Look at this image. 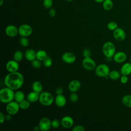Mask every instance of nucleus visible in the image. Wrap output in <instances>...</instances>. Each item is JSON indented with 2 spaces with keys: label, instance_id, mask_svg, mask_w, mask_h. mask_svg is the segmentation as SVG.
<instances>
[{
  "label": "nucleus",
  "instance_id": "nucleus-1",
  "mask_svg": "<svg viewBox=\"0 0 131 131\" xmlns=\"http://www.w3.org/2000/svg\"><path fill=\"white\" fill-rule=\"evenodd\" d=\"M24 82V76L18 71L9 73L4 78L5 85L13 90H17L20 88Z\"/></svg>",
  "mask_w": 131,
  "mask_h": 131
},
{
  "label": "nucleus",
  "instance_id": "nucleus-2",
  "mask_svg": "<svg viewBox=\"0 0 131 131\" xmlns=\"http://www.w3.org/2000/svg\"><path fill=\"white\" fill-rule=\"evenodd\" d=\"M14 90L8 87H5L0 90V101L3 103H8L14 100Z\"/></svg>",
  "mask_w": 131,
  "mask_h": 131
},
{
  "label": "nucleus",
  "instance_id": "nucleus-3",
  "mask_svg": "<svg viewBox=\"0 0 131 131\" xmlns=\"http://www.w3.org/2000/svg\"><path fill=\"white\" fill-rule=\"evenodd\" d=\"M38 101L42 105L48 106L51 105L53 103L54 101V98L51 93L45 91L42 92L39 94Z\"/></svg>",
  "mask_w": 131,
  "mask_h": 131
},
{
  "label": "nucleus",
  "instance_id": "nucleus-4",
  "mask_svg": "<svg viewBox=\"0 0 131 131\" xmlns=\"http://www.w3.org/2000/svg\"><path fill=\"white\" fill-rule=\"evenodd\" d=\"M102 52L106 58H112L116 53V47L114 43L106 41L102 46Z\"/></svg>",
  "mask_w": 131,
  "mask_h": 131
},
{
  "label": "nucleus",
  "instance_id": "nucleus-5",
  "mask_svg": "<svg viewBox=\"0 0 131 131\" xmlns=\"http://www.w3.org/2000/svg\"><path fill=\"white\" fill-rule=\"evenodd\" d=\"M110 69L108 66L104 63H101L97 66L95 69V73L96 75L100 77L107 78L108 77Z\"/></svg>",
  "mask_w": 131,
  "mask_h": 131
},
{
  "label": "nucleus",
  "instance_id": "nucleus-6",
  "mask_svg": "<svg viewBox=\"0 0 131 131\" xmlns=\"http://www.w3.org/2000/svg\"><path fill=\"white\" fill-rule=\"evenodd\" d=\"M20 109L19 103L14 101H12L6 104V111L8 114L12 116L16 115Z\"/></svg>",
  "mask_w": 131,
  "mask_h": 131
},
{
  "label": "nucleus",
  "instance_id": "nucleus-7",
  "mask_svg": "<svg viewBox=\"0 0 131 131\" xmlns=\"http://www.w3.org/2000/svg\"><path fill=\"white\" fill-rule=\"evenodd\" d=\"M82 66L84 69L88 71H93L96 67L95 61L90 57H84L82 61Z\"/></svg>",
  "mask_w": 131,
  "mask_h": 131
},
{
  "label": "nucleus",
  "instance_id": "nucleus-8",
  "mask_svg": "<svg viewBox=\"0 0 131 131\" xmlns=\"http://www.w3.org/2000/svg\"><path fill=\"white\" fill-rule=\"evenodd\" d=\"M33 32L32 28L28 24H23L18 27V34L21 36L28 37Z\"/></svg>",
  "mask_w": 131,
  "mask_h": 131
},
{
  "label": "nucleus",
  "instance_id": "nucleus-9",
  "mask_svg": "<svg viewBox=\"0 0 131 131\" xmlns=\"http://www.w3.org/2000/svg\"><path fill=\"white\" fill-rule=\"evenodd\" d=\"M38 126L40 130L48 131L51 127V121L48 117H43L39 120Z\"/></svg>",
  "mask_w": 131,
  "mask_h": 131
},
{
  "label": "nucleus",
  "instance_id": "nucleus-10",
  "mask_svg": "<svg viewBox=\"0 0 131 131\" xmlns=\"http://www.w3.org/2000/svg\"><path fill=\"white\" fill-rule=\"evenodd\" d=\"M6 69L9 73L17 72L19 69L18 62L14 59L10 60L6 64Z\"/></svg>",
  "mask_w": 131,
  "mask_h": 131
},
{
  "label": "nucleus",
  "instance_id": "nucleus-11",
  "mask_svg": "<svg viewBox=\"0 0 131 131\" xmlns=\"http://www.w3.org/2000/svg\"><path fill=\"white\" fill-rule=\"evenodd\" d=\"M62 60L68 64L74 63L76 60L75 55L71 52H67L64 53L61 56Z\"/></svg>",
  "mask_w": 131,
  "mask_h": 131
},
{
  "label": "nucleus",
  "instance_id": "nucleus-12",
  "mask_svg": "<svg viewBox=\"0 0 131 131\" xmlns=\"http://www.w3.org/2000/svg\"><path fill=\"white\" fill-rule=\"evenodd\" d=\"M113 35L114 38L119 41H122L124 40L126 37V34L124 30L121 28L118 27L114 31H113Z\"/></svg>",
  "mask_w": 131,
  "mask_h": 131
},
{
  "label": "nucleus",
  "instance_id": "nucleus-13",
  "mask_svg": "<svg viewBox=\"0 0 131 131\" xmlns=\"http://www.w3.org/2000/svg\"><path fill=\"white\" fill-rule=\"evenodd\" d=\"M6 34L10 37H14L18 34V28L13 25L7 26L5 29Z\"/></svg>",
  "mask_w": 131,
  "mask_h": 131
},
{
  "label": "nucleus",
  "instance_id": "nucleus-14",
  "mask_svg": "<svg viewBox=\"0 0 131 131\" xmlns=\"http://www.w3.org/2000/svg\"><path fill=\"white\" fill-rule=\"evenodd\" d=\"M61 124L64 128H69L73 126L74 124V120L72 117L70 116H65L62 118L61 120Z\"/></svg>",
  "mask_w": 131,
  "mask_h": 131
},
{
  "label": "nucleus",
  "instance_id": "nucleus-15",
  "mask_svg": "<svg viewBox=\"0 0 131 131\" xmlns=\"http://www.w3.org/2000/svg\"><path fill=\"white\" fill-rule=\"evenodd\" d=\"M81 86L80 82L76 79L71 80L68 84V89L71 92H77Z\"/></svg>",
  "mask_w": 131,
  "mask_h": 131
},
{
  "label": "nucleus",
  "instance_id": "nucleus-16",
  "mask_svg": "<svg viewBox=\"0 0 131 131\" xmlns=\"http://www.w3.org/2000/svg\"><path fill=\"white\" fill-rule=\"evenodd\" d=\"M114 60L117 63H122L126 59V54L122 51L117 52L113 56Z\"/></svg>",
  "mask_w": 131,
  "mask_h": 131
},
{
  "label": "nucleus",
  "instance_id": "nucleus-17",
  "mask_svg": "<svg viewBox=\"0 0 131 131\" xmlns=\"http://www.w3.org/2000/svg\"><path fill=\"white\" fill-rule=\"evenodd\" d=\"M55 103L56 105L59 107H63L67 102V100L66 97L62 94L57 95L54 99Z\"/></svg>",
  "mask_w": 131,
  "mask_h": 131
},
{
  "label": "nucleus",
  "instance_id": "nucleus-18",
  "mask_svg": "<svg viewBox=\"0 0 131 131\" xmlns=\"http://www.w3.org/2000/svg\"><path fill=\"white\" fill-rule=\"evenodd\" d=\"M25 58L30 61H32L33 60L36 58V52L32 49H29L27 50L24 54Z\"/></svg>",
  "mask_w": 131,
  "mask_h": 131
},
{
  "label": "nucleus",
  "instance_id": "nucleus-19",
  "mask_svg": "<svg viewBox=\"0 0 131 131\" xmlns=\"http://www.w3.org/2000/svg\"><path fill=\"white\" fill-rule=\"evenodd\" d=\"M120 73L122 75L128 76L131 74V63L126 62L123 64L120 69Z\"/></svg>",
  "mask_w": 131,
  "mask_h": 131
},
{
  "label": "nucleus",
  "instance_id": "nucleus-20",
  "mask_svg": "<svg viewBox=\"0 0 131 131\" xmlns=\"http://www.w3.org/2000/svg\"><path fill=\"white\" fill-rule=\"evenodd\" d=\"M39 97V94L34 91L29 93L27 96V99L29 101L30 103H35L38 101Z\"/></svg>",
  "mask_w": 131,
  "mask_h": 131
},
{
  "label": "nucleus",
  "instance_id": "nucleus-21",
  "mask_svg": "<svg viewBox=\"0 0 131 131\" xmlns=\"http://www.w3.org/2000/svg\"><path fill=\"white\" fill-rule=\"evenodd\" d=\"M43 89L42 83L39 81H35L32 84V89L33 91L39 94L42 92Z\"/></svg>",
  "mask_w": 131,
  "mask_h": 131
},
{
  "label": "nucleus",
  "instance_id": "nucleus-22",
  "mask_svg": "<svg viewBox=\"0 0 131 131\" xmlns=\"http://www.w3.org/2000/svg\"><path fill=\"white\" fill-rule=\"evenodd\" d=\"M25 98V95L24 93L21 91H17L14 93V100L18 103L24 100Z\"/></svg>",
  "mask_w": 131,
  "mask_h": 131
},
{
  "label": "nucleus",
  "instance_id": "nucleus-23",
  "mask_svg": "<svg viewBox=\"0 0 131 131\" xmlns=\"http://www.w3.org/2000/svg\"><path fill=\"white\" fill-rule=\"evenodd\" d=\"M48 56L46 51L43 50H39L36 52V58L41 61H42Z\"/></svg>",
  "mask_w": 131,
  "mask_h": 131
},
{
  "label": "nucleus",
  "instance_id": "nucleus-24",
  "mask_svg": "<svg viewBox=\"0 0 131 131\" xmlns=\"http://www.w3.org/2000/svg\"><path fill=\"white\" fill-rule=\"evenodd\" d=\"M122 103L126 107L131 108V95H125L122 98Z\"/></svg>",
  "mask_w": 131,
  "mask_h": 131
},
{
  "label": "nucleus",
  "instance_id": "nucleus-25",
  "mask_svg": "<svg viewBox=\"0 0 131 131\" xmlns=\"http://www.w3.org/2000/svg\"><path fill=\"white\" fill-rule=\"evenodd\" d=\"M102 6L105 10H111L113 7V3L112 0H104L102 3Z\"/></svg>",
  "mask_w": 131,
  "mask_h": 131
},
{
  "label": "nucleus",
  "instance_id": "nucleus-26",
  "mask_svg": "<svg viewBox=\"0 0 131 131\" xmlns=\"http://www.w3.org/2000/svg\"><path fill=\"white\" fill-rule=\"evenodd\" d=\"M120 74L121 73H120L117 70H113L110 71L108 75V77L112 80H117L121 77Z\"/></svg>",
  "mask_w": 131,
  "mask_h": 131
},
{
  "label": "nucleus",
  "instance_id": "nucleus-27",
  "mask_svg": "<svg viewBox=\"0 0 131 131\" xmlns=\"http://www.w3.org/2000/svg\"><path fill=\"white\" fill-rule=\"evenodd\" d=\"M24 57V54L23 53L17 50L15 51L13 55V59L16 61L18 62H20Z\"/></svg>",
  "mask_w": 131,
  "mask_h": 131
},
{
  "label": "nucleus",
  "instance_id": "nucleus-28",
  "mask_svg": "<svg viewBox=\"0 0 131 131\" xmlns=\"http://www.w3.org/2000/svg\"><path fill=\"white\" fill-rule=\"evenodd\" d=\"M30 103H31L29 102V100H28L27 99H24V100L19 103L20 108L22 110H26L30 107Z\"/></svg>",
  "mask_w": 131,
  "mask_h": 131
},
{
  "label": "nucleus",
  "instance_id": "nucleus-29",
  "mask_svg": "<svg viewBox=\"0 0 131 131\" xmlns=\"http://www.w3.org/2000/svg\"><path fill=\"white\" fill-rule=\"evenodd\" d=\"M19 44L23 47H27L29 44V40L27 37L21 36L19 38Z\"/></svg>",
  "mask_w": 131,
  "mask_h": 131
},
{
  "label": "nucleus",
  "instance_id": "nucleus-30",
  "mask_svg": "<svg viewBox=\"0 0 131 131\" xmlns=\"http://www.w3.org/2000/svg\"><path fill=\"white\" fill-rule=\"evenodd\" d=\"M42 63L45 67L49 68L52 66L53 64V61L51 58H50L49 56H48L46 59H45L42 61Z\"/></svg>",
  "mask_w": 131,
  "mask_h": 131
},
{
  "label": "nucleus",
  "instance_id": "nucleus-31",
  "mask_svg": "<svg viewBox=\"0 0 131 131\" xmlns=\"http://www.w3.org/2000/svg\"><path fill=\"white\" fill-rule=\"evenodd\" d=\"M107 28L108 30L111 31H114L116 29L118 28V25L116 22L114 21H111L107 24Z\"/></svg>",
  "mask_w": 131,
  "mask_h": 131
},
{
  "label": "nucleus",
  "instance_id": "nucleus-32",
  "mask_svg": "<svg viewBox=\"0 0 131 131\" xmlns=\"http://www.w3.org/2000/svg\"><path fill=\"white\" fill-rule=\"evenodd\" d=\"M41 61L37 59V58H35V59L33 60L31 62V64L33 67L36 69H38L40 68L41 66Z\"/></svg>",
  "mask_w": 131,
  "mask_h": 131
},
{
  "label": "nucleus",
  "instance_id": "nucleus-33",
  "mask_svg": "<svg viewBox=\"0 0 131 131\" xmlns=\"http://www.w3.org/2000/svg\"><path fill=\"white\" fill-rule=\"evenodd\" d=\"M70 99L71 102L74 103L78 101V96L76 92H72L70 95Z\"/></svg>",
  "mask_w": 131,
  "mask_h": 131
},
{
  "label": "nucleus",
  "instance_id": "nucleus-34",
  "mask_svg": "<svg viewBox=\"0 0 131 131\" xmlns=\"http://www.w3.org/2000/svg\"><path fill=\"white\" fill-rule=\"evenodd\" d=\"M43 5L46 8H50L53 5V0H43Z\"/></svg>",
  "mask_w": 131,
  "mask_h": 131
},
{
  "label": "nucleus",
  "instance_id": "nucleus-35",
  "mask_svg": "<svg viewBox=\"0 0 131 131\" xmlns=\"http://www.w3.org/2000/svg\"><path fill=\"white\" fill-rule=\"evenodd\" d=\"M61 122L57 119H54L51 121V127L53 128H57L60 126Z\"/></svg>",
  "mask_w": 131,
  "mask_h": 131
},
{
  "label": "nucleus",
  "instance_id": "nucleus-36",
  "mask_svg": "<svg viewBox=\"0 0 131 131\" xmlns=\"http://www.w3.org/2000/svg\"><path fill=\"white\" fill-rule=\"evenodd\" d=\"M82 55L84 57H90L91 55V52L89 49L85 48L82 51Z\"/></svg>",
  "mask_w": 131,
  "mask_h": 131
},
{
  "label": "nucleus",
  "instance_id": "nucleus-37",
  "mask_svg": "<svg viewBox=\"0 0 131 131\" xmlns=\"http://www.w3.org/2000/svg\"><path fill=\"white\" fill-rule=\"evenodd\" d=\"M72 130L73 131H84L85 128L82 125H77L73 127Z\"/></svg>",
  "mask_w": 131,
  "mask_h": 131
},
{
  "label": "nucleus",
  "instance_id": "nucleus-38",
  "mask_svg": "<svg viewBox=\"0 0 131 131\" xmlns=\"http://www.w3.org/2000/svg\"><path fill=\"white\" fill-rule=\"evenodd\" d=\"M128 80V78L127 77V76L126 75H122L120 77V81L123 84H125L127 82Z\"/></svg>",
  "mask_w": 131,
  "mask_h": 131
},
{
  "label": "nucleus",
  "instance_id": "nucleus-39",
  "mask_svg": "<svg viewBox=\"0 0 131 131\" xmlns=\"http://www.w3.org/2000/svg\"><path fill=\"white\" fill-rule=\"evenodd\" d=\"M49 15L52 17H53L55 16V14H56V11L55 10V9L54 8H51L49 10Z\"/></svg>",
  "mask_w": 131,
  "mask_h": 131
},
{
  "label": "nucleus",
  "instance_id": "nucleus-40",
  "mask_svg": "<svg viewBox=\"0 0 131 131\" xmlns=\"http://www.w3.org/2000/svg\"><path fill=\"white\" fill-rule=\"evenodd\" d=\"M63 93V89L61 88H57L55 90V93L57 95H60V94H62Z\"/></svg>",
  "mask_w": 131,
  "mask_h": 131
},
{
  "label": "nucleus",
  "instance_id": "nucleus-41",
  "mask_svg": "<svg viewBox=\"0 0 131 131\" xmlns=\"http://www.w3.org/2000/svg\"><path fill=\"white\" fill-rule=\"evenodd\" d=\"M6 120L5 118V116H4V115L3 114L2 112L0 113V121H1V123L2 124L5 120Z\"/></svg>",
  "mask_w": 131,
  "mask_h": 131
},
{
  "label": "nucleus",
  "instance_id": "nucleus-42",
  "mask_svg": "<svg viewBox=\"0 0 131 131\" xmlns=\"http://www.w3.org/2000/svg\"><path fill=\"white\" fill-rule=\"evenodd\" d=\"M12 116L11 115L9 114H8L5 116V118H6V120H7V121H9L10 120H11L12 119Z\"/></svg>",
  "mask_w": 131,
  "mask_h": 131
},
{
  "label": "nucleus",
  "instance_id": "nucleus-43",
  "mask_svg": "<svg viewBox=\"0 0 131 131\" xmlns=\"http://www.w3.org/2000/svg\"><path fill=\"white\" fill-rule=\"evenodd\" d=\"M33 129H34V131H38V130H40L39 127L38 125L37 126V125L35 126L34 127V128H33Z\"/></svg>",
  "mask_w": 131,
  "mask_h": 131
},
{
  "label": "nucleus",
  "instance_id": "nucleus-44",
  "mask_svg": "<svg viewBox=\"0 0 131 131\" xmlns=\"http://www.w3.org/2000/svg\"><path fill=\"white\" fill-rule=\"evenodd\" d=\"M96 3H103V2L104 1V0H94Z\"/></svg>",
  "mask_w": 131,
  "mask_h": 131
},
{
  "label": "nucleus",
  "instance_id": "nucleus-45",
  "mask_svg": "<svg viewBox=\"0 0 131 131\" xmlns=\"http://www.w3.org/2000/svg\"><path fill=\"white\" fill-rule=\"evenodd\" d=\"M4 0H0V5L2 6L4 3Z\"/></svg>",
  "mask_w": 131,
  "mask_h": 131
},
{
  "label": "nucleus",
  "instance_id": "nucleus-46",
  "mask_svg": "<svg viewBox=\"0 0 131 131\" xmlns=\"http://www.w3.org/2000/svg\"><path fill=\"white\" fill-rule=\"evenodd\" d=\"M67 2H72L73 0H66Z\"/></svg>",
  "mask_w": 131,
  "mask_h": 131
},
{
  "label": "nucleus",
  "instance_id": "nucleus-47",
  "mask_svg": "<svg viewBox=\"0 0 131 131\" xmlns=\"http://www.w3.org/2000/svg\"><path fill=\"white\" fill-rule=\"evenodd\" d=\"M130 63H131V56H130Z\"/></svg>",
  "mask_w": 131,
  "mask_h": 131
}]
</instances>
